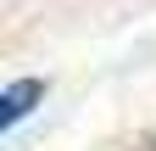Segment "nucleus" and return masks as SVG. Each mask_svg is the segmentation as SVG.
<instances>
[{
	"label": "nucleus",
	"instance_id": "f257e3e1",
	"mask_svg": "<svg viewBox=\"0 0 156 151\" xmlns=\"http://www.w3.org/2000/svg\"><path fill=\"white\" fill-rule=\"evenodd\" d=\"M39 95H45V84H39V79H17V84H6V95H0V129L23 123L28 112H34Z\"/></svg>",
	"mask_w": 156,
	"mask_h": 151
}]
</instances>
